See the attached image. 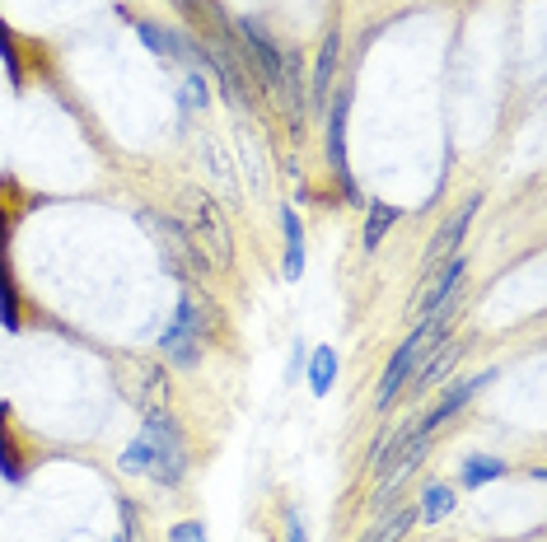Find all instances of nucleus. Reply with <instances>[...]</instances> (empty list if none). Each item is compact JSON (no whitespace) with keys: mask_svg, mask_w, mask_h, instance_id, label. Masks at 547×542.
<instances>
[{"mask_svg":"<svg viewBox=\"0 0 547 542\" xmlns=\"http://www.w3.org/2000/svg\"><path fill=\"white\" fill-rule=\"evenodd\" d=\"M117 468L131 472V477L141 472V477H150V482H159V486H178L188 477V454H183V444H159V440H150V435H141V440H131L127 449H122Z\"/></svg>","mask_w":547,"mask_h":542,"instance_id":"obj_1","label":"nucleus"},{"mask_svg":"<svg viewBox=\"0 0 547 542\" xmlns=\"http://www.w3.org/2000/svg\"><path fill=\"white\" fill-rule=\"evenodd\" d=\"M206 323H211V314H206L197 300L178 304V309H173V323L164 328V337H159V351H164V360H173L178 370H192V365L202 360Z\"/></svg>","mask_w":547,"mask_h":542,"instance_id":"obj_2","label":"nucleus"},{"mask_svg":"<svg viewBox=\"0 0 547 542\" xmlns=\"http://www.w3.org/2000/svg\"><path fill=\"white\" fill-rule=\"evenodd\" d=\"M230 33H234V43H239L234 52L248 61V71L258 75V85L267 89V94H272V89H281V47H276L272 38L262 33V24H253V19H239Z\"/></svg>","mask_w":547,"mask_h":542,"instance_id":"obj_3","label":"nucleus"},{"mask_svg":"<svg viewBox=\"0 0 547 542\" xmlns=\"http://www.w3.org/2000/svg\"><path fill=\"white\" fill-rule=\"evenodd\" d=\"M188 201H192V225H197V239H202V248H206V262L230 267V262H234V239H230L225 215L216 211V201L206 197V192H188Z\"/></svg>","mask_w":547,"mask_h":542,"instance_id":"obj_4","label":"nucleus"},{"mask_svg":"<svg viewBox=\"0 0 547 542\" xmlns=\"http://www.w3.org/2000/svg\"><path fill=\"white\" fill-rule=\"evenodd\" d=\"M346 108H351V89H342L328 108V159H332V169H337V178H342V187H346V201H351V206H365L356 178H351V169H346Z\"/></svg>","mask_w":547,"mask_h":542,"instance_id":"obj_5","label":"nucleus"},{"mask_svg":"<svg viewBox=\"0 0 547 542\" xmlns=\"http://www.w3.org/2000/svg\"><path fill=\"white\" fill-rule=\"evenodd\" d=\"M491 379H496V370L477 374V379H459V384H449V388H445V398H440V402H435V407H431V412L421 416V426H426V430H431V435H435V430L445 426L449 416H459L463 407H468V402H473L477 393H482V388L491 384Z\"/></svg>","mask_w":547,"mask_h":542,"instance_id":"obj_6","label":"nucleus"},{"mask_svg":"<svg viewBox=\"0 0 547 542\" xmlns=\"http://www.w3.org/2000/svg\"><path fill=\"white\" fill-rule=\"evenodd\" d=\"M463 276H468V257L463 253L445 257V267H440V276H435V286L426 290V300H421V318H435L440 309H449V304L459 300Z\"/></svg>","mask_w":547,"mask_h":542,"instance_id":"obj_7","label":"nucleus"},{"mask_svg":"<svg viewBox=\"0 0 547 542\" xmlns=\"http://www.w3.org/2000/svg\"><path fill=\"white\" fill-rule=\"evenodd\" d=\"M477 206H482V197H468L459 206V211L449 215V225L435 234V243H431V253H426V262H440V257H454V248L463 243V234H468V225H473V215H477Z\"/></svg>","mask_w":547,"mask_h":542,"instance_id":"obj_8","label":"nucleus"},{"mask_svg":"<svg viewBox=\"0 0 547 542\" xmlns=\"http://www.w3.org/2000/svg\"><path fill=\"white\" fill-rule=\"evenodd\" d=\"M136 402H141V412H169V374L159 370V365H150V360H141L136 365Z\"/></svg>","mask_w":547,"mask_h":542,"instance_id":"obj_9","label":"nucleus"},{"mask_svg":"<svg viewBox=\"0 0 547 542\" xmlns=\"http://www.w3.org/2000/svg\"><path fill=\"white\" fill-rule=\"evenodd\" d=\"M337 33L328 29L323 47H318V61H314V80H309V94H314V108H328V89H332V75H337Z\"/></svg>","mask_w":547,"mask_h":542,"instance_id":"obj_10","label":"nucleus"},{"mask_svg":"<svg viewBox=\"0 0 547 542\" xmlns=\"http://www.w3.org/2000/svg\"><path fill=\"white\" fill-rule=\"evenodd\" d=\"M403 220V211L398 206H389V201H365V253H375L379 243H384V234H389L393 225Z\"/></svg>","mask_w":547,"mask_h":542,"instance_id":"obj_11","label":"nucleus"},{"mask_svg":"<svg viewBox=\"0 0 547 542\" xmlns=\"http://www.w3.org/2000/svg\"><path fill=\"white\" fill-rule=\"evenodd\" d=\"M281 94L290 99V127L304 122V75H300V57L281 52Z\"/></svg>","mask_w":547,"mask_h":542,"instance_id":"obj_12","label":"nucleus"},{"mask_svg":"<svg viewBox=\"0 0 547 542\" xmlns=\"http://www.w3.org/2000/svg\"><path fill=\"white\" fill-rule=\"evenodd\" d=\"M0 323L10 332L19 328V300H15V281H10V253H5V215H0Z\"/></svg>","mask_w":547,"mask_h":542,"instance_id":"obj_13","label":"nucleus"},{"mask_svg":"<svg viewBox=\"0 0 547 542\" xmlns=\"http://www.w3.org/2000/svg\"><path fill=\"white\" fill-rule=\"evenodd\" d=\"M281 229H286V281H300L304 276V225L290 206L281 211Z\"/></svg>","mask_w":547,"mask_h":542,"instance_id":"obj_14","label":"nucleus"},{"mask_svg":"<svg viewBox=\"0 0 547 542\" xmlns=\"http://www.w3.org/2000/svg\"><path fill=\"white\" fill-rule=\"evenodd\" d=\"M459 356H463V346H459V342H445V351L435 346L431 360H426V370L417 374V393H426V388L440 384V379H445V374L454 370V360H459Z\"/></svg>","mask_w":547,"mask_h":542,"instance_id":"obj_15","label":"nucleus"},{"mask_svg":"<svg viewBox=\"0 0 547 542\" xmlns=\"http://www.w3.org/2000/svg\"><path fill=\"white\" fill-rule=\"evenodd\" d=\"M332 379H337V351L318 346L314 356H309V388H314V398H328Z\"/></svg>","mask_w":547,"mask_h":542,"instance_id":"obj_16","label":"nucleus"},{"mask_svg":"<svg viewBox=\"0 0 547 542\" xmlns=\"http://www.w3.org/2000/svg\"><path fill=\"white\" fill-rule=\"evenodd\" d=\"M510 463L505 458H491V454H473L463 463V486H487V482H501Z\"/></svg>","mask_w":547,"mask_h":542,"instance_id":"obj_17","label":"nucleus"},{"mask_svg":"<svg viewBox=\"0 0 547 542\" xmlns=\"http://www.w3.org/2000/svg\"><path fill=\"white\" fill-rule=\"evenodd\" d=\"M454 505H459V496L449 491V486H426V496H421V510H417V519H426V524H440V519H449L454 514Z\"/></svg>","mask_w":547,"mask_h":542,"instance_id":"obj_18","label":"nucleus"},{"mask_svg":"<svg viewBox=\"0 0 547 542\" xmlns=\"http://www.w3.org/2000/svg\"><path fill=\"white\" fill-rule=\"evenodd\" d=\"M5 421H10V407L0 402V477L19 486V482H24V463H19V449H15V440H10Z\"/></svg>","mask_w":547,"mask_h":542,"instance_id":"obj_19","label":"nucleus"},{"mask_svg":"<svg viewBox=\"0 0 547 542\" xmlns=\"http://www.w3.org/2000/svg\"><path fill=\"white\" fill-rule=\"evenodd\" d=\"M412 524H417V510H407V505H403V510H393L365 542H403L407 533H412Z\"/></svg>","mask_w":547,"mask_h":542,"instance_id":"obj_20","label":"nucleus"},{"mask_svg":"<svg viewBox=\"0 0 547 542\" xmlns=\"http://www.w3.org/2000/svg\"><path fill=\"white\" fill-rule=\"evenodd\" d=\"M131 29L141 33V43L150 47V52H159V57H164V29H159V24H150V19H131Z\"/></svg>","mask_w":547,"mask_h":542,"instance_id":"obj_21","label":"nucleus"},{"mask_svg":"<svg viewBox=\"0 0 547 542\" xmlns=\"http://www.w3.org/2000/svg\"><path fill=\"white\" fill-rule=\"evenodd\" d=\"M206 169L216 173L220 183H225V192L234 197V178H230V164H225V155H220V145H206Z\"/></svg>","mask_w":547,"mask_h":542,"instance_id":"obj_22","label":"nucleus"},{"mask_svg":"<svg viewBox=\"0 0 547 542\" xmlns=\"http://www.w3.org/2000/svg\"><path fill=\"white\" fill-rule=\"evenodd\" d=\"M0 61H5L10 80L19 85V52H15V38H10V29H5V24H0Z\"/></svg>","mask_w":547,"mask_h":542,"instance_id":"obj_23","label":"nucleus"},{"mask_svg":"<svg viewBox=\"0 0 547 542\" xmlns=\"http://www.w3.org/2000/svg\"><path fill=\"white\" fill-rule=\"evenodd\" d=\"M169 542H211V538H206V528L197 519H183V524L169 528Z\"/></svg>","mask_w":547,"mask_h":542,"instance_id":"obj_24","label":"nucleus"},{"mask_svg":"<svg viewBox=\"0 0 547 542\" xmlns=\"http://www.w3.org/2000/svg\"><path fill=\"white\" fill-rule=\"evenodd\" d=\"M188 103H206V80L202 75H188Z\"/></svg>","mask_w":547,"mask_h":542,"instance_id":"obj_25","label":"nucleus"},{"mask_svg":"<svg viewBox=\"0 0 547 542\" xmlns=\"http://www.w3.org/2000/svg\"><path fill=\"white\" fill-rule=\"evenodd\" d=\"M286 538H290V542H304V524H300V514H290V519H286Z\"/></svg>","mask_w":547,"mask_h":542,"instance_id":"obj_26","label":"nucleus"},{"mask_svg":"<svg viewBox=\"0 0 547 542\" xmlns=\"http://www.w3.org/2000/svg\"><path fill=\"white\" fill-rule=\"evenodd\" d=\"M173 5H183V10H188V5H192V0H173Z\"/></svg>","mask_w":547,"mask_h":542,"instance_id":"obj_27","label":"nucleus"}]
</instances>
